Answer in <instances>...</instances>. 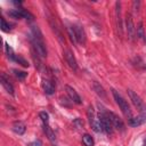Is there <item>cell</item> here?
Masks as SVG:
<instances>
[{"label": "cell", "instance_id": "obj_1", "mask_svg": "<svg viewBox=\"0 0 146 146\" xmlns=\"http://www.w3.org/2000/svg\"><path fill=\"white\" fill-rule=\"evenodd\" d=\"M112 94H113V97H114V99H115V102H116V104L119 105V107L121 108V111H122V113L124 114V116H127L129 120L132 117V112H131V110H130V106H129V104H128V102L116 91V90H112Z\"/></svg>", "mask_w": 146, "mask_h": 146}, {"label": "cell", "instance_id": "obj_2", "mask_svg": "<svg viewBox=\"0 0 146 146\" xmlns=\"http://www.w3.org/2000/svg\"><path fill=\"white\" fill-rule=\"evenodd\" d=\"M98 119H99V123H100V127L103 129V131H105L106 133L111 135L113 133V125L107 116V112H99V115H98Z\"/></svg>", "mask_w": 146, "mask_h": 146}, {"label": "cell", "instance_id": "obj_3", "mask_svg": "<svg viewBox=\"0 0 146 146\" xmlns=\"http://www.w3.org/2000/svg\"><path fill=\"white\" fill-rule=\"evenodd\" d=\"M87 115H88V120H89V124L91 127V129L95 131V132H100L103 129L100 127V123H99V119H97L96 114H95V111L94 108L90 106L87 111Z\"/></svg>", "mask_w": 146, "mask_h": 146}, {"label": "cell", "instance_id": "obj_4", "mask_svg": "<svg viewBox=\"0 0 146 146\" xmlns=\"http://www.w3.org/2000/svg\"><path fill=\"white\" fill-rule=\"evenodd\" d=\"M128 95H129L130 100L132 102V104L135 105V107H137V110H138L139 112H144V111L146 110L144 102L141 100V98H140V97H139V96H138L133 90L128 89Z\"/></svg>", "mask_w": 146, "mask_h": 146}, {"label": "cell", "instance_id": "obj_5", "mask_svg": "<svg viewBox=\"0 0 146 146\" xmlns=\"http://www.w3.org/2000/svg\"><path fill=\"white\" fill-rule=\"evenodd\" d=\"M32 43H33V47H34L36 54H38L41 58L47 57V49H46V46H44V43H43V39H35V38H32Z\"/></svg>", "mask_w": 146, "mask_h": 146}, {"label": "cell", "instance_id": "obj_6", "mask_svg": "<svg viewBox=\"0 0 146 146\" xmlns=\"http://www.w3.org/2000/svg\"><path fill=\"white\" fill-rule=\"evenodd\" d=\"M107 116H108V119H110V121H111L113 128H115V129L119 130V131H124V129H125L124 123H123V121H122L115 113H113V112H107Z\"/></svg>", "mask_w": 146, "mask_h": 146}, {"label": "cell", "instance_id": "obj_7", "mask_svg": "<svg viewBox=\"0 0 146 146\" xmlns=\"http://www.w3.org/2000/svg\"><path fill=\"white\" fill-rule=\"evenodd\" d=\"M64 58H65L67 65H68L73 71H76V68H78L76 59H75L74 55L72 54V51H71L70 49H65V50H64Z\"/></svg>", "mask_w": 146, "mask_h": 146}, {"label": "cell", "instance_id": "obj_8", "mask_svg": "<svg viewBox=\"0 0 146 146\" xmlns=\"http://www.w3.org/2000/svg\"><path fill=\"white\" fill-rule=\"evenodd\" d=\"M65 90H66V92H67V95H68V97H70V99L73 102V103H75V104H81L82 103V100H81V97L79 96V94L72 88V87H70V86H65Z\"/></svg>", "mask_w": 146, "mask_h": 146}, {"label": "cell", "instance_id": "obj_9", "mask_svg": "<svg viewBox=\"0 0 146 146\" xmlns=\"http://www.w3.org/2000/svg\"><path fill=\"white\" fill-rule=\"evenodd\" d=\"M41 86H42L43 91H44L47 95H52V94L55 92V86H54V83H52L50 80H48V79H42Z\"/></svg>", "mask_w": 146, "mask_h": 146}, {"label": "cell", "instance_id": "obj_10", "mask_svg": "<svg viewBox=\"0 0 146 146\" xmlns=\"http://www.w3.org/2000/svg\"><path fill=\"white\" fill-rule=\"evenodd\" d=\"M74 32H75V36L79 43H84L86 42V32L81 26H73Z\"/></svg>", "mask_w": 146, "mask_h": 146}, {"label": "cell", "instance_id": "obj_11", "mask_svg": "<svg viewBox=\"0 0 146 146\" xmlns=\"http://www.w3.org/2000/svg\"><path fill=\"white\" fill-rule=\"evenodd\" d=\"M125 23H127L128 35H129L130 39H133V36H135V34H136V27H135V25H133V22H132L131 16H128V17H127Z\"/></svg>", "mask_w": 146, "mask_h": 146}, {"label": "cell", "instance_id": "obj_12", "mask_svg": "<svg viewBox=\"0 0 146 146\" xmlns=\"http://www.w3.org/2000/svg\"><path fill=\"white\" fill-rule=\"evenodd\" d=\"M0 81H1L2 87L6 89V91H7L8 94H10V95H14V87H13V84L9 82V80H7V79H6L5 74H2V75H1Z\"/></svg>", "mask_w": 146, "mask_h": 146}, {"label": "cell", "instance_id": "obj_13", "mask_svg": "<svg viewBox=\"0 0 146 146\" xmlns=\"http://www.w3.org/2000/svg\"><path fill=\"white\" fill-rule=\"evenodd\" d=\"M92 89L96 91V94H97L100 98L106 99V92H105L104 88H103L98 82H96V81H94V82H92Z\"/></svg>", "mask_w": 146, "mask_h": 146}, {"label": "cell", "instance_id": "obj_14", "mask_svg": "<svg viewBox=\"0 0 146 146\" xmlns=\"http://www.w3.org/2000/svg\"><path fill=\"white\" fill-rule=\"evenodd\" d=\"M145 122V116L143 114L138 115V116H135V117H131L129 120V124L131 127H138V125H141L143 123Z\"/></svg>", "mask_w": 146, "mask_h": 146}, {"label": "cell", "instance_id": "obj_15", "mask_svg": "<svg viewBox=\"0 0 146 146\" xmlns=\"http://www.w3.org/2000/svg\"><path fill=\"white\" fill-rule=\"evenodd\" d=\"M25 129H26L25 124L23 122H21V121H16V122L13 123V130L18 135H23L25 132Z\"/></svg>", "mask_w": 146, "mask_h": 146}, {"label": "cell", "instance_id": "obj_16", "mask_svg": "<svg viewBox=\"0 0 146 146\" xmlns=\"http://www.w3.org/2000/svg\"><path fill=\"white\" fill-rule=\"evenodd\" d=\"M43 131L46 132V135H47V137L49 138V140H51L52 143H55V140H56L55 133L52 132V130L50 129V127H49L48 124H43Z\"/></svg>", "mask_w": 146, "mask_h": 146}, {"label": "cell", "instance_id": "obj_17", "mask_svg": "<svg viewBox=\"0 0 146 146\" xmlns=\"http://www.w3.org/2000/svg\"><path fill=\"white\" fill-rule=\"evenodd\" d=\"M82 143L84 144V146H94V139L88 133H86V135L82 136Z\"/></svg>", "mask_w": 146, "mask_h": 146}, {"label": "cell", "instance_id": "obj_18", "mask_svg": "<svg viewBox=\"0 0 146 146\" xmlns=\"http://www.w3.org/2000/svg\"><path fill=\"white\" fill-rule=\"evenodd\" d=\"M67 33H68V36H70L71 41H72L74 44H76V43H78V40H76V36H75V32H74L73 26L67 27Z\"/></svg>", "mask_w": 146, "mask_h": 146}, {"label": "cell", "instance_id": "obj_19", "mask_svg": "<svg viewBox=\"0 0 146 146\" xmlns=\"http://www.w3.org/2000/svg\"><path fill=\"white\" fill-rule=\"evenodd\" d=\"M5 49H6V54H7V56L10 58V59H15V54H14V51H13V48L7 43V42H5Z\"/></svg>", "mask_w": 146, "mask_h": 146}, {"label": "cell", "instance_id": "obj_20", "mask_svg": "<svg viewBox=\"0 0 146 146\" xmlns=\"http://www.w3.org/2000/svg\"><path fill=\"white\" fill-rule=\"evenodd\" d=\"M14 60H16L18 64H21V65H22V66H24V67H27V66H29V63H27V62H26V60H25V59H24L22 56H18V55H16Z\"/></svg>", "mask_w": 146, "mask_h": 146}, {"label": "cell", "instance_id": "obj_21", "mask_svg": "<svg viewBox=\"0 0 146 146\" xmlns=\"http://www.w3.org/2000/svg\"><path fill=\"white\" fill-rule=\"evenodd\" d=\"M1 30L3 32H9L10 31V25L6 22V19L3 17H1Z\"/></svg>", "mask_w": 146, "mask_h": 146}, {"label": "cell", "instance_id": "obj_22", "mask_svg": "<svg viewBox=\"0 0 146 146\" xmlns=\"http://www.w3.org/2000/svg\"><path fill=\"white\" fill-rule=\"evenodd\" d=\"M14 74H15V76H16V78H18L19 80H24V79L26 78V75H27V73H26V72L18 71V70H14Z\"/></svg>", "mask_w": 146, "mask_h": 146}, {"label": "cell", "instance_id": "obj_23", "mask_svg": "<svg viewBox=\"0 0 146 146\" xmlns=\"http://www.w3.org/2000/svg\"><path fill=\"white\" fill-rule=\"evenodd\" d=\"M136 33H137V36H139L140 39L144 38V27H143V23L141 22L138 24V27L136 29Z\"/></svg>", "mask_w": 146, "mask_h": 146}, {"label": "cell", "instance_id": "obj_24", "mask_svg": "<svg viewBox=\"0 0 146 146\" xmlns=\"http://www.w3.org/2000/svg\"><path fill=\"white\" fill-rule=\"evenodd\" d=\"M39 116H40V119L42 120L43 124H48V122H49V115H48V113H46V112H40Z\"/></svg>", "mask_w": 146, "mask_h": 146}, {"label": "cell", "instance_id": "obj_25", "mask_svg": "<svg viewBox=\"0 0 146 146\" xmlns=\"http://www.w3.org/2000/svg\"><path fill=\"white\" fill-rule=\"evenodd\" d=\"M74 124H75L78 128H82V127H83V121L80 120V119H75V120H74Z\"/></svg>", "mask_w": 146, "mask_h": 146}, {"label": "cell", "instance_id": "obj_26", "mask_svg": "<svg viewBox=\"0 0 146 146\" xmlns=\"http://www.w3.org/2000/svg\"><path fill=\"white\" fill-rule=\"evenodd\" d=\"M42 144H41V141L40 140H35V141H33V143H31L29 146H41Z\"/></svg>", "mask_w": 146, "mask_h": 146}]
</instances>
